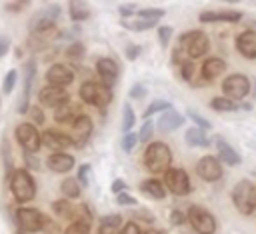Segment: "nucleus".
Segmentation results:
<instances>
[{
    "instance_id": "23",
    "label": "nucleus",
    "mask_w": 256,
    "mask_h": 234,
    "mask_svg": "<svg viewBox=\"0 0 256 234\" xmlns=\"http://www.w3.org/2000/svg\"><path fill=\"white\" fill-rule=\"evenodd\" d=\"M208 48H210V40H208V36L204 34V32H198V36L190 42V46L186 48V56L192 60V58H200V56H204L206 52H208Z\"/></svg>"
},
{
    "instance_id": "55",
    "label": "nucleus",
    "mask_w": 256,
    "mask_h": 234,
    "mask_svg": "<svg viewBox=\"0 0 256 234\" xmlns=\"http://www.w3.org/2000/svg\"><path fill=\"white\" fill-rule=\"evenodd\" d=\"M30 116H32V122L34 124H42L44 122V112L40 110V106H32L30 108Z\"/></svg>"
},
{
    "instance_id": "48",
    "label": "nucleus",
    "mask_w": 256,
    "mask_h": 234,
    "mask_svg": "<svg viewBox=\"0 0 256 234\" xmlns=\"http://www.w3.org/2000/svg\"><path fill=\"white\" fill-rule=\"evenodd\" d=\"M170 224L172 226H184L186 224V214L182 210H172L170 212Z\"/></svg>"
},
{
    "instance_id": "7",
    "label": "nucleus",
    "mask_w": 256,
    "mask_h": 234,
    "mask_svg": "<svg viewBox=\"0 0 256 234\" xmlns=\"http://www.w3.org/2000/svg\"><path fill=\"white\" fill-rule=\"evenodd\" d=\"M14 136H16V140H18V144L24 148V152H28V154L38 152L40 146H42L40 132H38L36 126L30 124V122H22V124H18L16 130H14Z\"/></svg>"
},
{
    "instance_id": "8",
    "label": "nucleus",
    "mask_w": 256,
    "mask_h": 234,
    "mask_svg": "<svg viewBox=\"0 0 256 234\" xmlns=\"http://www.w3.org/2000/svg\"><path fill=\"white\" fill-rule=\"evenodd\" d=\"M222 90L224 96L230 100H242L250 94V80L244 74H230L222 80Z\"/></svg>"
},
{
    "instance_id": "4",
    "label": "nucleus",
    "mask_w": 256,
    "mask_h": 234,
    "mask_svg": "<svg viewBox=\"0 0 256 234\" xmlns=\"http://www.w3.org/2000/svg\"><path fill=\"white\" fill-rule=\"evenodd\" d=\"M80 98L82 102L90 104V106H96V108H104L112 102V88L100 84V82H94V80H88L80 86Z\"/></svg>"
},
{
    "instance_id": "11",
    "label": "nucleus",
    "mask_w": 256,
    "mask_h": 234,
    "mask_svg": "<svg viewBox=\"0 0 256 234\" xmlns=\"http://www.w3.org/2000/svg\"><path fill=\"white\" fill-rule=\"evenodd\" d=\"M90 134H92V120H90V116L80 114V116L72 122V130H70V134H68L70 140H72V146L82 148V146L88 142Z\"/></svg>"
},
{
    "instance_id": "9",
    "label": "nucleus",
    "mask_w": 256,
    "mask_h": 234,
    "mask_svg": "<svg viewBox=\"0 0 256 234\" xmlns=\"http://www.w3.org/2000/svg\"><path fill=\"white\" fill-rule=\"evenodd\" d=\"M44 214L36 208H18L16 210V222L20 232H38L42 230Z\"/></svg>"
},
{
    "instance_id": "13",
    "label": "nucleus",
    "mask_w": 256,
    "mask_h": 234,
    "mask_svg": "<svg viewBox=\"0 0 256 234\" xmlns=\"http://www.w3.org/2000/svg\"><path fill=\"white\" fill-rule=\"evenodd\" d=\"M38 100H40L42 106L58 108L60 104L68 102L70 96H68V92H66L64 88H60V86H50V84H48V86L40 88V92H38Z\"/></svg>"
},
{
    "instance_id": "6",
    "label": "nucleus",
    "mask_w": 256,
    "mask_h": 234,
    "mask_svg": "<svg viewBox=\"0 0 256 234\" xmlns=\"http://www.w3.org/2000/svg\"><path fill=\"white\" fill-rule=\"evenodd\" d=\"M164 188L168 192H172L174 196H188L192 192V182L186 170L182 168H168L164 172V180H162Z\"/></svg>"
},
{
    "instance_id": "10",
    "label": "nucleus",
    "mask_w": 256,
    "mask_h": 234,
    "mask_svg": "<svg viewBox=\"0 0 256 234\" xmlns=\"http://www.w3.org/2000/svg\"><path fill=\"white\" fill-rule=\"evenodd\" d=\"M222 164L216 156H202L196 162V174L204 180V182H216L222 178Z\"/></svg>"
},
{
    "instance_id": "22",
    "label": "nucleus",
    "mask_w": 256,
    "mask_h": 234,
    "mask_svg": "<svg viewBox=\"0 0 256 234\" xmlns=\"http://www.w3.org/2000/svg\"><path fill=\"white\" fill-rule=\"evenodd\" d=\"M226 72V62L222 60V58H206L204 62H202V78L206 80V82H210V80H216L218 76H222Z\"/></svg>"
},
{
    "instance_id": "58",
    "label": "nucleus",
    "mask_w": 256,
    "mask_h": 234,
    "mask_svg": "<svg viewBox=\"0 0 256 234\" xmlns=\"http://www.w3.org/2000/svg\"><path fill=\"white\" fill-rule=\"evenodd\" d=\"M24 158H26V164H28V166H26V170H36V168H40V162H38L36 158H32V154H28V152H26V154H24Z\"/></svg>"
},
{
    "instance_id": "57",
    "label": "nucleus",
    "mask_w": 256,
    "mask_h": 234,
    "mask_svg": "<svg viewBox=\"0 0 256 234\" xmlns=\"http://www.w3.org/2000/svg\"><path fill=\"white\" fill-rule=\"evenodd\" d=\"M110 188H112V192H114V194H120V192H126V188H128V186H126V180L116 178V180L112 182V186H110Z\"/></svg>"
},
{
    "instance_id": "25",
    "label": "nucleus",
    "mask_w": 256,
    "mask_h": 234,
    "mask_svg": "<svg viewBox=\"0 0 256 234\" xmlns=\"http://www.w3.org/2000/svg\"><path fill=\"white\" fill-rule=\"evenodd\" d=\"M140 190H142L146 196L156 198V200H162V198L166 196V188H164V184H162L160 180H156V178H146V180H142Z\"/></svg>"
},
{
    "instance_id": "47",
    "label": "nucleus",
    "mask_w": 256,
    "mask_h": 234,
    "mask_svg": "<svg viewBox=\"0 0 256 234\" xmlns=\"http://www.w3.org/2000/svg\"><path fill=\"white\" fill-rule=\"evenodd\" d=\"M42 232H44V234H58L60 228H58V224H56L52 218L44 216V220H42Z\"/></svg>"
},
{
    "instance_id": "28",
    "label": "nucleus",
    "mask_w": 256,
    "mask_h": 234,
    "mask_svg": "<svg viewBox=\"0 0 256 234\" xmlns=\"http://www.w3.org/2000/svg\"><path fill=\"white\" fill-rule=\"evenodd\" d=\"M68 14H70V18L74 22H82V20H86L90 16V8L82 0H72L70 6H68Z\"/></svg>"
},
{
    "instance_id": "39",
    "label": "nucleus",
    "mask_w": 256,
    "mask_h": 234,
    "mask_svg": "<svg viewBox=\"0 0 256 234\" xmlns=\"http://www.w3.org/2000/svg\"><path fill=\"white\" fill-rule=\"evenodd\" d=\"M152 134H154V122L148 118V120L142 124L140 132H138V140H140V142H150V140H152Z\"/></svg>"
},
{
    "instance_id": "38",
    "label": "nucleus",
    "mask_w": 256,
    "mask_h": 234,
    "mask_svg": "<svg viewBox=\"0 0 256 234\" xmlns=\"http://www.w3.org/2000/svg\"><path fill=\"white\" fill-rule=\"evenodd\" d=\"M66 56H68L70 60H80V58H84V44L78 42V40H74V42L66 48Z\"/></svg>"
},
{
    "instance_id": "54",
    "label": "nucleus",
    "mask_w": 256,
    "mask_h": 234,
    "mask_svg": "<svg viewBox=\"0 0 256 234\" xmlns=\"http://www.w3.org/2000/svg\"><path fill=\"white\" fill-rule=\"evenodd\" d=\"M120 234H144V232L140 230V226H138L136 222H128V224H124V226H122Z\"/></svg>"
},
{
    "instance_id": "17",
    "label": "nucleus",
    "mask_w": 256,
    "mask_h": 234,
    "mask_svg": "<svg viewBox=\"0 0 256 234\" xmlns=\"http://www.w3.org/2000/svg\"><path fill=\"white\" fill-rule=\"evenodd\" d=\"M40 138H42V144L48 146V148L54 150V152H62V150H66V148L72 146L70 136H68V134H62V132H58V130H44V134H42Z\"/></svg>"
},
{
    "instance_id": "42",
    "label": "nucleus",
    "mask_w": 256,
    "mask_h": 234,
    "mask_svg": "<svg viewBox=\"0 0 256 234\" xmlns=\"http://www.w3.org/2000/svg\"><path fill=\"white\" fill-rule=\"evenodd\" d=\"M188 118L196 124V128H202V130H208L212 124H210V120L208 118H204V116H200L198 112H194V110H188Z\"/></svg>"
},
{
    "instance_id": "50",
    "label": "nucleus",
    "mask_w": 256,
    "mask_h": 234,
    "mask_svg": "<svg viewBox=\"0 0 256 234\" xmlns=\"http://www.w3.org/2000/svg\"><path fill=\"white\" fill-rule=\"evenodd\" d=\"M118 12L124 20H128V16H136V4H120Z\"/></svg>"
},
{
    "instance_id": "33",
    "label": "nucleus",
    "mask_w": 256,
    "mask_h": 234,
    "mask_svg": "<svg viewBox=\"0 0 256 234\" xmlns=\"http://www.w3.org/2000/svg\"><path fill=\"white\" fill-rule=\"evenodd\" d=\"M72 202H68L66 198H60V200H54L52 202V212L58 216V218H66V220H70V216H72Z\"/></svg>"
},
{
    "instance_id": "19",
    "label": "nucleus",
    "mask_w": 256,
    "mask_h": 234,
    "mask_svg": "<svg viewBox=\"0 0 256 234\" xmlns=\"http://www.w3.org/2000/svg\"><path fill=\"white\" fill-rule=\"evenodd\" d=\"M74 164H76L74 156H70V154H66V152H54V154H50L48 160H46V166H48L52 172H58V174L70 172V170L74 168Z\"/></svg>"
},
{
    "instance_id": "14",
    "label": "nucleus",
    "mask_w": 256,
    "mask_h": 234,
    "mask_svg": "<svg viewBox=\"0 0 256 234\" xmlns=\"http://www.w3.org/2000/svg\"><path fill=\"white\" fill-rule=\"evenodd\" d=\"M46 80L50 86H68L74 80V70L68 64H52L46 72Z\"/></svg>"
},
{
    "instance_id": "15",
    "label": "nucleus",
    "mask_w": 256,
    "mask_h": 234,
    "mask_svg": "<svg viewBox=\"0 0 256 234\" xmlns=\"http://www.w3.org/2000/svg\"><path fill=\"white\" fill-rule=\"evenodd\" d=\"M214 146H216V158L220 160V164L226 166H238L240 164V154L222 138V136H214Z\"/></svg>"
},
{
    "instance_id": "20",
    "label": "nucleus",
    "mask_w": 256,
    "mask_h": 234,
    "mask_svg": "<svg viewBox=\"0 0 256 234\" xmlns=\"http://www.w3.org/2000/svg\"><path fill=\"white\" fill-rule=\"evenodd\" d=\"M184 124V116L182 114H178L174 108H168V110H164L162 112V116L158 118V130L162 132V134H168V132H174L176 128H180Z\"/></svg>"
},
{
    "instance_id": "51",
    "label": "nucleus",
    "mask_w": 256,
    "mask_h": 234,
    "mask_svg": "<svg viewBox=\"0 0 256 234\" xmlns=\"http://www.w3.org/2000/svg\"><path fill=\"white\" fill-rule=\"evenodd\" d=\"M116 204H120V206H134L136 198H132L128 192H120V194H116Z\"/></svg>"
},
{
    "instance_id": "43",
    "label": "nucleus",
    "mask_w": 256,
    "mask_h": 234,
    "mask_svg": "<svg viewBox=\"0 0 256 234\" xmlns=\"http://www.w3.org/2000/svg\"><path fill=\"white\" fill-rule=\"evenodd\" d=\"M64 234H90V224H84V222H72Z\"/></svg>"
},
{
    "instance_id": "2",
    "label": "nucleus",
    "mask_w": 256,
    "mask_h": 234,
    "mask_svg": "<svg viewBox=\"0 0 256 234\" xmlns=\"http://www.w3.org/2000/svg\"><path fill=\"white\" fill-rule=\"evenodd\" d=\"M232 202L242 216H250L256 210V186L246 178L238 180L232 188Z\"/></svg>"
},
{
    "instance_id": "56",
    "label": "nucleus",
    "mask_w": 256,
    "mask_h": 234,
    "mask_svg": "<svg viewBox=\"0 0 256 234\" xmlns=\"http://www.w3.org/2000/svg\"><path fill=\"white\" fill-rule=\"evenodd\" d=\"M132 216L134 218H140L142 222H154V214H150L148 210H134Z\"/></svg>"
},
{
    "instance_id": "62",
    "label": "nucleus",
    "mask_w": 256,
    "mask_h": 234,
    "mask_svg": "<svg viewBox=\"0 0 256 234\" xmlns=\"http://www.w3.org/2000/svg\"><path fill=\"white\" fill-rule=\"evenodd\" d=\"M254 82H256V80H254ZM254 98H256V90H254Z\"/></svg>"
},
{
    "instance_id": "24",
    "label": "nucleus",
    "mask_w": 256,
    "mask_h": 234,
    "mask_svg": "<svg viewBox=\"0 0 256 234\" xmlns=\"http://www.w3.org/2000/svg\"><path fill=\"white\" fill-rule=\"evenodd\" d=\"M80 114H82V112H80V106L68 100V102H64V104H60V106L56 108L54 118H56L58 122H70V124H72Z\"/></svg>"
},
{
    "instance_id": "60",
    "label": "nucleus",
    "mask_w": 256,
    "mask_h": 234,
    "mask_svg": "<svg viewBox=\"0 0 256 234\" xmlns=\"http://www.w3.org/2000/svg\"><path fill=\"white\" fill-rule=\"evenodd\" d=\"M240 108H242V110H252V106H250L248 102H244V104H240Z\"/></svg>"
},
{
    "instance_id": "36",
    "label": "nucleus",
    "mask_w": 256,
    "mask_h": 234,
    "mask_svg": "<svg viewBox=\"0 0 256 234\" xmlns=\"http://www.w3.org/2000/svg\"><path fill=\"white\" fill-rule=\"evenodd\" d=\"M16 80H18V72L14 68L8 70L6 76H4V80H2V92L4 94H10L14 90V86H16Z\"/></svg>"
},
{
    "instance_id": "45",
    "label": "nucleus",
    "mask_w": 256,
    "mask_h": 234,
    "mask_svg": "<svg viewBox=\"0 0 256 234\" xmlns=\"http://www.w3.org/2000/svg\"><path fill=\"white\" fill-rule=\"evenodd\" d=\"M76 180H78L80 186H88V182H90V164H80Z\"/></svg>"
},
{
    "instance_id": "32",
    "label": "nucleus",
    "mask_w": 256,
    "mask_h": 234,
    "mask_svg": "<svg viewBox=\"0 0 256 234\" xmlns=\"http://www.w3.org/2000/svg\"><path fill=\"white\" fill-rule=\"evenodd\" d=\"M72 222H84V224H92V212L86 204H74L72 206Z\"/></svg>"
},
{
    "instance_id": "1",
    "label": "nucleus",
    "mask_w": 256,
    "mask_h": 234,
    "mask_svg": "<svg viewBox=\"0 0 256 234\" xmlns=\"http://www.w3.org/2000/svg\"><path fill=\"white\" fill-rule=\"evenodd\" d=\"M172 164V150L168 148V144L164 142H152L148 144L146 152H144V166L148 172L152 174H160L166 172Z\"/></svg>"
},
{
    "instance_id": "44",
    "label": "nucleus",
    "mask_w": 256,
    "mask_h": 234,
    "mask_svg": "<svg viewBox=\"0 0 256 234\" xmlns=\"http://www.w3.org/2000/svg\"><path fill=\"white\" fill-rule=\"evenodd\" d=\"M172 26H158V40H160V44H162V48H166L168 46V42H170V38H172Z\"/></svg>"
},
{
    "instance_id": "5",
    "label": "nucleus",
    "mask_w": 256,
    "mask_h": 234,
    "mask_svg": "<svg viewBox=\"0 0 256 234\" xmlns=\"http://www.w3.org/2000/svg\"><path fill=\"white\" fill-rule=\"evenodd\" d=\"M186 222L192 226L196 234H214L216 232V218L202 206L192 204L186 212Z\"/></svg>"
},
{
    "instance_id": "26",
    "label": "nucleus",
    "mask_w": 256,
    "mask_h": 234,
    "mask_svg": "<svg viewBox=\"0 0 256 234\" xmlns=\"http://www.w3.org/2000/svg\"><path fill=\"white\" fill-rule=\"evenodd\" d=\"M122 216L120 214H108L100 220V228L98 234H120L122 230Z\"/></svg>"
},
{
    "instance_id": "27",
    "label": "nucleus",
    "mask_w": 256,
    "mask_h": 234,
    "mask_svg": "<svg viewBox=\"0 0 256 234\" xmlns=\"http://www.w3.org/2000/svg\"><path fill=\"white\" fill-rule=\"evenodd\" d=\"M184 140H186V144H190V146H196V148H206L208 144H210V140H208V136H206V130H202V128H196V126H192V128H188L186 132H184Z\"/></svg>"
},
{
    "instance_id": "16",
    "label": "nucleus",
    "mask_w": 256,
    "mask_h": 234,
    "mask_svg": "<svg viewBox=\"0 0 256 234\" xmlns=\"http://www.w3.org/2000/svg\"><path fill=\"white\" fill-rule=\"evenodd\" d=\"M236 50L248 58V60H256V32L254 30H244L236 36Z\"/></svg>"
},
{
    "instance_id": "61",
    "label": "nucleus",
    "mask_w": 256,
    "mask_h": 234,
    "mask_svg": "<svg viewBox=\"0 0 256 234\" xmlns=\"http://www.w3.org/2000/svg\"><path fill=\"white\" fill-rule=\"evenodd\" d=\"M144 234H164V232H162V230H154V228H152V230H148V232H144Z\"/></svg>"
},
{
    "instance_id": "35",
    "label": "nucleus",
    "mask_w": 256,
    "mask_h": 234,
    "mask_svg": "<svg viewBox=\"0 0 256 234\" xmlns=\"http://www.w3.org/2000/svg\"><path fill=\"white\" fill-rule=\"evenodd\" d=\"M168 108H172L170 102H166V100H152V102L148 104V108L144 110V118L148 120L152 114H156V112H164V110H168Z\"/></svg>"
},
{
    "instance_id": "18",
    "label": "nucleus",
    "mask_w": 256,
    "mask_h": 234,
    "mask_svg": "<svg viewBox=\"0 0 256 234\" xmlns=\"http://www.w3.org/2000/svg\"><path fill=\"white\" fill-rule=\"evenodd\" d=\"M96 72H98V76L104 80V86H108V88H112L114 86V82H116V78H118V64L112 60V58H98V62H96Z\"/></svg>"
},
{
    "instance_id": "49",
    "label": "nucleus",
    "mask_w": 256,
    "mask_h": 234,
    "mask_svg": "<svg viewBox=\"0 0 256 234\" xmlns=\"http://www.w3.org/2000/svg\"><path fill=\"white\" fill-rule=\"evenodd\" d=\"M28 4H30L28 0H16V2H6V4H4V8H6L8 12H22Z\"/></svg>"
},
{
    "instance_id": "21",
    "label": "nucleus",
    "mask_w": 256,
    "mask_h": 234,
    "mask_svg": "<svg viewBox=\"0 0 256 234\" xmlns=\"http://www.w3.org/2000/svg\"><path fill=\"white\" fill-rule=\"evenodd\" d=\"M198 18L200 22H238L242 14L238 10H206Z\"/></svg>"
},
{
    "instance_id": "31",
    "label": "nucleus",
    "mask_w": 256,
    "mask_h": 234,
    "mask_svg": "<svg viewBox=\"0 0 256 234\" xmlns=\"http://www.w3.org/2000/svg\"><path fill=\"white\" fill-rule=\"evenodd\" d=\"M210 106H212L216 112H236V110L240 108L234 100H230V98H226V96H216V98H212V100H210Z\"/></svg>"
},
{
    "instance_id": "3",
    "label": "nucleus",
    "mask_w": 256,
    "mask_h": 234,
    "mask_svg": "<svg viewBox=\"0 0 256 234\" xmlns=\"http://www.w3.org/2000/svg\"><path fill=\"white\" fill-rule=\"evenodd\" d=\"M10 192L18 202H28L36 196V182L26 168L14 170L10 178Z\"/></svg>"
},
{
    "instance_id": "34",
    "label": "nucleus",
    "mask_w": 256,
    "mask_h": 234,
    "mask_svg": "<svg viewBox=\"0 0 256 234\" xmlns=\"http://www.w3.org/2000/svg\"><path fill=\"white\" fill-rule=\"evenodd\" d=\"M134 122H136V114H134L132 106L130 104H124V108H122V130H124V134L130 132V128L134 126Z\"/></svg>"
},
{
    "instance_id": "12",
    "label": "nucleus",
    "mask_w": 256,
    "mask_h": 234,
    "mask_svg": "<svg viewBox=\"0 0 256 234\" xmlns=\"http://www.w3.org/2000/svg\"><path fill=\"white\" fill-rule=\"evenodd\" d=\"M36 78V62L28 60L24 64V82H22V96H20V104H18V112L24 114L30 110V92H32V84Z\"/></svg>"
},
{
    "instance_id": "37",
    "label": "nucleus",
    "mask_w": 256,
    "mask_h": 234,
    "mask_svg": "<svg viewBox=\"0 0 256 234\" xmlns=\"http://www.w3.org/2000/svg\"><path fill=\"white\" fill-rule=\"evenodd\" d=\"M138 142H140V140H138V134H136V132H126V134L122 136V140H120V146H122L124 152H132Z\"/></svg>"
},
{
    "instance_id": "52",
    "label": "nucleus",
    "mask_w": 256,
    "mask_h": 234,
    "mask_svg": "<svg viewBox=\"0 0 256 234\" xmlns=\"http://www.w3.org/2000/svg\"><path fill=\"white\" fill-rule=\"evenodd\" d=\"M140 54H142V46H138V44H128L126 46V58L128 60H136Z\"/></svg>"
},
{
    "instance_id": "40",
    "label": "nucleus",
    "mask_w": 256,
    "mask_h": 234,
    "mask_svg": "<svg viewBox=\"0 0 256 234\" xmlns=\"http://www.w3.org/2000/svg\"><path fill=\"white\" fill-rule=\"evenodd\" d=\"M136 14L142 16V18H148V20H156L158 22L166 14V10H162V8H144V10H138Z\"/></svg>"
},
{
    "instance_id": "41",
    "label": "nucleus",
    "mask_w": 256,
    "mask_h": 234,
    "mask_svg": "<svg viewBox=\"0 0 256 234\" xmlns=\"http://www.w3.org/2000/svg\"><path fill=\"white\" fill-rule=\"evenodd\" d=\"M194 72H196V66H194L192 60H184V62L180 64V74H182V78H184L186 82H190V80L194 78Z\"/></svg>"
},
{
    "instance_id": "30",
    "label": "nucleus",
    "mask_w": 256,
    "mask_h": 234,
    "mask_svg": "<svg viewBox=\"0 0 256 234\" xmlns=\"http://www.w3.org/2000/svg\"><path fill=\"white\" fill-rule=\"evenodd\" d=\"M158 22L156 20H148V18H142V16H134L132 20H124L122 22V26H126L128 30H132V32H142V30H148V28H152V26H156Z\"/></svg>"
},
{
    "instance_id": "29",
    "label": "nucleus",
    "mask_w": 256,
    "mask_h": 234,
    "mask_svg": "<svg viewBox=\"0 0 256 234\" xmlns=\"http://www.w3.org/2000/svg\"><path fill=\"white\" fill-rule=\"evenodd\" d=\"M60 190H62V196L66 200H76L82 194V188H80V184H78L76 178H64L62 184H60Z\"/></svg>"
},
{
    "instance_id": "46",
    "label": "nucleus",
    "mask_w": 256,
    "mask_h": 234,
    "mask_svg": "<svg viewBox=\"0 0 256 234\" xmlns=\"http://www.w3.org/2000/svg\"><path fill=\"white\" fill-rule=\"evenodd\" d=\"M40 16H44V18H48V20L54 22V20L60 16V6H58V4H48V6L40 12Z\"/></svg>"
},
{
    "instance_id": "59",
    "label": "nucleus",
    "mask_w": 256,
    "mask_h": 234,
    "mask_svg": "<svg viewBox=\"0 0 256 234\" xmlns=\"http://www.w3.org/2000/svg\"><path fill=\"white\" fill-rule=\"evenodd\" d=\"M8 50H10V40H8L6 36H2V34H0V58H2Z\"/></svg>"
},
{
    "instance_id": "53",
    "label": "nucleus",
    "mask_w": 256,
    "mask_h": 234,
    "mask_svg": "<svg viewBox=\"0 0 256 234\" xmlns=\"http://www.w3.org/2000/svg\"><path fill=\"white\" fill-rule=\"evenodd\" d=\"M144 96H146V86H144V84H134V86L130 88V98L140 100V98H144Z\"/></svg>"
}]
</instances>
